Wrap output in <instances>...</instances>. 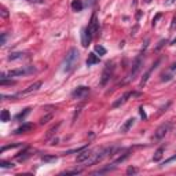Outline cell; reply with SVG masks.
Here are the masks:
<instances>
[{
    "label": "cell",
    "mask_w": 176,
    "mask_h": 176,
    "mask_svg": "<svg viewBox=\"0 0 176 176\" xmlns=\"http://www.w3.org/2000/svg\"><path fill=\"white\" fill-rule=\"evenodd\" d=\"M78 50L77 48H70L69 52L66 54L65 59H63V72L65 73H70L73 72L74 68L77 66V62H78Z\"/></svg>",
    "instance_id": "cell-1"
},
{
    "label": "cell",
    "mask_w": 176,
    "mask_h": 176,
    "mask_svg": "<svg viewBox=\"0 0 176 176\" xmlns=\"http://www.w3.org/2000/svg\"><path fill=\"white\" fill-rule=\"evenodd\" d=\"M35 72V68L33 66H29V68H19V69H13L8 70L7 73H1L0 76V80H4L7 77H18V76H23V74H28V73H33Z\"/></svg>",
    "instance_id": "cell-2"
},
{
    "label": "cell",
    "mask_w": 176,
    "mask_h": 176,
    "mask_svg": "<svg viewBox=\"0 0 176 176\" xmlns=\"http://www.w3.org/2000/svg\"><path fill=\"white\" fill-rule=\"evenodd\" d=\"M142 56H143V54L138 55V56L135 58L133 63H132L131 72H130V74H128V80H130V81H133V80L136 78V76L139 74L140 69H142Z\"/></svg>",
    "instance_id": "cell-3"
},
{
    "label": "cell",
    "mask_w": 176,
    "mask_h": 176,
    "mask_svg": "<svg viewBox=\"0 0 176 176\" xmlns=\"http://www.w3.org/2000/svg\"><path fill=\"white\" fill-rule=\"evenodd\" d=\"M113 70H114V66H113V63H110V62H107L106 66H105V69L102 72V76H100V83L99 84L102 87H105V85L110 81V78L113 76Z\"/></svg>",
    "instance_id": "cell-4"
},
{
    "label": "cell",
    "mask_w": 176,
    "mask_h": 176,
    "mask_svg": "<svg viewBox=\"0 0 176 176\" xmlns=\"http://www.w3.org/2000/svg\"><path fill=\"white\" fill-rule=\"evenodd\" d=\"M172 128V123H164L162 125H160L157 131L154 132V136H153V140H161L162 138H165V135L168 133L169 131Z\"/></svg>",
    "instance_id": "cell-5"
},
{
    "label": "cell",
    "mask_w": 176,
    "mask_h": 176,
    "mask_svg": "<svg viewBox=\"0 0 176 176\" xmlns=\"http://www.w3.org/2000/svg\"><path fill=\"white\" fill-rule=\"evenodd\" d=\"M131 96H140V92H133V91H132V92H131V91L130 92H125V94H123V95H121V96H120L117 100H114V102H113L112 107H113V109L120 107L121 105H124V103L128 100V98H131Z\"/></svg>",
    "instance_id": "cell-6"
},
{
    "label": "cell",
    "mask_w": 176,
    "mask_h": 176,
    "mask_svg": "<svg viewBox=\"0 0 176 176\" xmlns=\"http://www.w3.org/2000/svg\"><path fill=\"white\" fill-rule=\"evenodd\" d=\"M92 37H94V33H92L91 28L90 26H85L84 29L81 31V44H83V47L90 46Z\"/></svg>",
    "instance_id": "cell-7"
},
{
    "label": "cell",
    "mask_w": 176,
    "mask_h": 176,
    "mask_svg": "<svg viewBox=\"0 0 176 176\" xmlns=\"http://www.w3.org/2000/svg\"><path fill=\"white\" fill-rule=\"evenodd\" d=\"M88 94H90V87L80 85V87H77L76 90L72 92V98H74V99H84Z\"/></svg>",
    "instance_id": "cell-8"
},
{
    "label": "cell",
    "mask_w": 176,
    "mask_h": 176,
    "mask_svg": "<svg viewBox=\"0 0 176 176\" xmlns=\"http://www.w3.org/2000/svg\"><path fill=\"white\" fill-rule=\"evenodd\" d=\"M160 63H161V59H157V61H155V62L153 63V65H151V68H150V69L147 70V72H146L145 74H143L142 80H140V84H139V87H140V88H143V87L146 85V83H147V80H149L150 74L153 73V70H154V69H157V66H158Z\"/></svg>",
    "instance_id": "cell-9"
},
{
    "label": "cell",
    "mask_w": 176,
    "mask_h": 176,
    "mask_svg": "<svg viewBox=\"0 0 176 176\" xmlns=\"http://www.w3.org/2000/svg\"><path fill=\"white\" fill-rule=\"evenodd\" d=\"M91 155H92V150H90V149L87 147V149L81 150V151L78 153V155H77V158H76V162H78V164L85 162V161H88L91 158Z\"/></svg>",
    "instance_id": "cell-10"
},
{
    "label": "cell",
    "mask_w": 176,
    "mask_h": 176,
    "mask_svg": "<svg viewBox=\"0 0 176 176\" xmlns=\"http://www.w3.org/2000/svg\"><path fill=\"white\" fill-rule=\"evenodd\" d=\"M35 128V125L33 124H31V123H25V124H22L21 127H18L13 133L14 135H21V133H28V132H31L32 130Z\"/></svg>",
    "instance_id": "cell-11"
},
{
    "label": "cell",
    "mask_w": 176,
    "mask_h": 176,
    "mask_svg": "<svg viewBox=\"0 0 176 176\" xmlns=\"http://www.w3.org/2000/svg\"><path fill=\"white\" fill-rule=\"evenodd\" d=\"M41 87V81H36V83H33L31 84L26 90H23L22 92H19V94H17V96H21V95H28V94H32V92H36Z\"/></svg>",
    "instance_id": "cell-12"
},
{
    "label": "cell",
    "mask_w": 176,
    "mask_h": 176,
    "mask_svg": "<svg viewBox=\"0 0 176 176\" xmlns=\"http://www.w3.org/2000/svg\"><path fill=\"white\" fill-rule=\"evenodd\" d=\"M168 72H169L168 74H165V73L161 74V81H169V80L173 78V74H176V62L175 63H172V65L169 66Z\"/></svg>",
    "instance_id": "cell-13"
},
{
    "label": "cell",
    "mask_w": 176,
    "mask_h": 176,
    "mask_svg": "<svg viewBox=\"0 0 176 176\" xmlns=\"http://www.w3.org/2000/svg\"><path fill=\"white\" fill-rule=\"evenodd\" d=\"M88 26L91 28L94 36H96L98 32H99V22H98V19H96V15H95V14H92L91 21H90V23H88Z\"/></svg>",
    "instance_id": "cell-14"
},
{
    "label": "cell",
    "mask_w": 176,
    "mask_h": 176,
    "mask_svg": "<svg viewBox=\"0 0 176 176\" xmlns=\"http://www.w3.org/2000/svg\"><path fill=\"white\" fill-rule=\"evenodd\" d=\"M32 154H31V149L29 147H26V149H23L21 153H18L15 155V158H17V161H19V162H22V161H26L29 157H31Z\"/></svg>",
    "instance_id": "cell-15"
},
{
    "label": "cell",
    "mask_w": 176,
    "mask_h": 176,
    "mask_svg": "<svg viewBox=\"0 0 176 176\" xmlns=\"http://www.w3.org/2000/svg\"><path fill=\"white\" fill-rule=\"evenodd\" d=\"M135 124V118L132 117V118H128L125 123L121 125V128H120V132H123V133H125V132H128V131L132 128V125Z\"/></svg>",
    "instance_id": "cell-16"
},
{
    "label": "cell",
    "mask_w": 176,
    "mask_h": 176,
    "mask_svg": "<svg viewBox=\"0 0 176 176\" xmlns=\"http://www.w3.org/2000/svg\"><path fill=\"white\" fill-rule=\"evenodd\" d=\"M99 56H96L94 52L88 54V58H87V66H94L96 63H99Z\"/></svg>",
    "instance_id": "cell-17"
},
{
    "label": "cell",
    "mask_w": 176,
    "mask_h": 176,
    "mask_svg": "<svg viewBox=\"0 0 176 176\" xmlns=\"http://www.w3.org/2000/svg\"><path fill=\"white\" fill-rule=\"evenodd\" d=\"M112 171H116V164H113V167H105L102 169H98L95 172H92V175H103V173H107V172H112Z\"/></svg>",
    "instance_id": "cell-18"
},
{
    "label": "cell",
    "mask_w": 176,
    "mask_h": 176,
    "mask_svg": "<svg viewBox=\"0 0 176 176\" xmlns=\"http://www.w3.org/2000/svg\"><path fill=\"white\" fill-rule=\"evenodd\" d=\"M72 10L73 11H81L83 10V1L81 0H73L72 1Z\"/></svg>",
    "instance_id": "cell-19"
},
{
    "label": "cell",
    "mask_w": 176,
    "mask_h": 176,
    "mask_svg": "<svg viewBox=\"0 0 176 176\" xmlns=\"http://www.w3.org/2000/svg\"><path fill=\"white\" fill-rule=\"evenodd\" d=\"M23 52H11L8 55V61H15V59H21L23 58Z\"/></svg>",
    "instance_id": "cell-20"
},
{
    "label": "cell",
    "mask_w": 176,
    "mask_h": 176,
    "mask_svg": "<svg viewBox=\"0 0 176 176\" xmlns=\"http://www.w3.org/2000/svg\"><path fill=\"white\" fill-rule=\"evenodd\" d=\"M10 118H11L10 112H8V110H3L1 114H0V120H1L3 123H7V121H10Z\"/></svg>",
    "instance_id": "cell-21"
},
{
    "label": "cell",
    "mask_w": 176,
    "mask_h": 176,
    "mask_svg": "<svg viewBox=\"0 0 176 176\" xmlns=\"http://www.w3.org/2000/svg\"><path fill=\"white\" fill-rule=\"evenodd\" d=\"M164 147H160V149H157V151L154 153V157H153V161H160L161 157H162V154H164Z\"/></svg>",
    "instance_id": "cell-22"
},
{
    "label": "cell",
    "mask_w": 176,
    "mask_h": 176,
    "mask_svg": "<svg viewBox=\"0 0 176 176\" xmlns=\"http://www.w3.org/2000/svg\"><path fill=\"white\" fill-rule=\"evenodd\" d=\"M29 112H31V109H29V107H26V109L23 110L22 113H19V114H17V116H15V120H18V121H21V120H23V118H25L26 116L29 114Z\"/></svg>",
    "instance_id": "cell-23"
},
{
    "label": "cell",
    "mask_w": 176,
    "mask_h": 176,
    "mask_svg": "<svg viewBox=\"0 0 176 176\" xmlns=\"http://www.w3.org/2000/svg\"><path fill=\"white\" fill-rule=\"evenodd\" d=\"M59 125H61V123H58V124H56V125H55V127H52L51 130H48V132H47V135H46V139H50V138H51V136H52L54 133H55V132L58 131V128H59Z\"/></svg>",
    "instance_id": "cell-24"
},
{
    "label": "cell",
    "mask_w": 176,
    "mask_h": 176,
    "mask_svg": "<svg viewBox=\"0 0 176 176\" xmlns=\"http://www.w3.org/2000/svg\"><path fill=\"white\" fill-rule=\"evenodd\" d=\"M56 160H58V157H55V155H43L41 157L43 162H55Z\"/></svg>",
    "instance_id": "cell-25"
},
{
    "label": "cell",
    "mask_w": 176,
    "mask_h": 176,
    "mask_svg": "<svg viewBox=\"0 0 176 176\" xmlns=\"http://www.w3.org/2000/svg\"><path fill=\"white\" fill-rule=\"evenodd\" d=\"M128 157H130V153L127 151V153H124V155H120L117 160H114V162H113V164H120V162H124V161L127 160Z\"/></svg>",
    "instance_id": "cell-26"
},
{
    "label": "cell",
    "mask_w": 176,
    "mask_h": 176,
    "mask_svg": "<svg viewBox=\"0 0 176 176\" xmlns=\"http://www.w3.org/2000/svg\"><path fill=\"white\" fill-rule=\"evenodd\" d=\"M165 44H167V40H165V39L160 40V41H158V44H157V47L154 48V52H158V51H160V50H161V48H162L164 46H165Z\"/></svg>",
    "instance_id": "cell-27"
},
{
    "label": "cell",
    "mask_w": 176,
    "mask_h": 176,
    "mask_svg": "<svg viewBox=\"0 0 176 176\" xmlns=\"http://www.w3.org/2000/svg\"><path fill=\"white\" fill-rule=\"evenodd\" d=\"M95 52L99 54V55H105L106 54V48L102 46H95Z\"/></svg>",
    "instance_id": "cell-28"
},
{
    "label": "cell",
    "mask_w": 176,
    "mask_h": 176,
    "mask_svg": "<svg viewBox=\"0 0 176 176\" xmlns=\"http://www.w3.org/2000/svg\"><path fill=\"white\" fill-rule=\"evenodd\" d=\"M51 118H52V114L44 116V117H41V118H40V124H41V125H44V124H47L50 120H51Z\"/></svg>",
    "instance_id": "cell-29"
},
{
    "label": "cell",
    "mask_w": 176,
    "mask_h": 176,
    "mask_svg": "<svg viewBox=\"0 0 176 176\" xmlns=\"http://www.w3.org/2000/svg\"><path fill=\"white\" fill-rule=\"evenodd\" d=\"M0 167L1 168H14V164H11L8 161H0Z\"/></svg>",
    "instance_id": "cell-30"
},
{
    "label": "cell",
    "mask_w": 176,
    "mask_h": 176,
    "mask_svg": "<svg viewBox=\"0 0 176 176\" xmlns=\"http://www.w3.org/2000/svg\"><path fill=\"white\" fill-rule=\"evenodd\" d=\"M18 146H21V145H19V143H14V145H10V146H4V147L0 149V153H4L8 149H14V147H18Z\"/></svg>",
    "instance_id": "cell-31"
},
{
    "label": "cell",
    "mask_w": 176,
    "mask_h": 176,
    "mask_svg": "<svg viewBox=\"0 0 176 176\" xmlns=\"http://www.w3.org/2000/svg\"><path fill=\"white\" fill-rule=\"evenodd\" d=\"M78 173H81V171L80 169H74V171H66L62 175H78Z\"/></svg>",
    "instance_id": "cell-32"
},
{
    "label": "cell",
    "mask_w": 176,
    "mask_h": 176,
    "mask_svg": "<svg viewBox=\"0 0 176 176\" xmlns=\"http://www.w3.org/2000/svg\"><path fill=\"white\" fill-rule=\"evenodd\" d=\"M14 84H15L14 80H10V81H7L6 78L4 80H0V85H14Z\"/></svg>",
    "instance_id": "cell-33"
},
{
    "label": "cell",
    "mask_w": 176,
    "mask_h": 176,
    "mask_svg": "<svg viewBox=\"0 0 176 176\" xmlns=\"http://www.w3.org/2000/svg\"><path fill=\"white\" fill-rule=\"evenodd\" d=\"M135 173H138V168H135V167H130V168L127 169V175H135Z\"/></svg>",
    "instance_id": "cell-34"
},
{
    "label": "cell",
    "mask_w": 176,
    "mask_h": 176,
    "mask_svg": "<svg viewBox=\"0 0 176 176\" xmlns=\"http://www.w3.org/2000/svg\"><path fill=\"white\" fill-rule=\"evenodd\" d=\"M81 107H83V105H80V106L76 109V113H74V116H73V123L76 121V118H77V116L80 114V110H81Z\"/></svg>",
    "instance_id": "cell-35"
},
{
    "label": "cell",
    "mask_w": 176,
    "mask_h": 176,
    "mask_svg": "<svg viewBox=\"0 0 176 176\" xmlns=\"http://www.w3.org/2000/svg\"><path fill=\"white\" fill-rule=\"evenodd\" d=\"M139 113H140V116L143 117V120H146V118H147V116H146V112H145V109H143V106L139 107Z\"/></svg>",
    "instance_id": "cell-36"
},
{
    "label": "cell",
    "mask_w": 176,
    "mask_h": 176,
    "mask_svg": "<svg viewBox=\"0 0 176 176\" xmlns=\"http://www.w3.org/2000/svg\"><path fill=\"white\" fill-rule=\"evenodd\" d=\"M6 37H7V35L3 33V35H1V40H0V46H4V44H6Z\"/></svg>",
    "instance_id": "cell-37"
},
{
    "label": "cell",
    "mask_w": 176,
    "mask_h": 176,
    "mask_svg": "<svg viewBox=\"0 0 176 176\" xmlns=\"http://www.w3.org/2000/svg\"><path fill=\"white\" fill-rule=\"evenodd\" d=\"M1 17H3V18H7V17H8V11L4 7L1 8Z\"/></svg>",
    "instance_id": "cell-38"
},
{
    "label": "cell",
    "mask_w": 176,
    "mask_h": 176,
    "mask_svg": "<svg viewBox=\"0 0 176 176\" xmlns=\"http://www.w3.org/2000/svg\"><path fill=\"white\" fill-rule=\"evenodd\" d=\"M176 28V15L173 17V19H172V23H171V31H173Z\"/></svg>",
    "instance_id": "cell-39"
},
{
    "label": "cell",
    "mask_w": 176,
    "mask_h": 176,
    "mask_svg": "<svg viewBox=\"0 0 176 176\" xmlns=\"http://www.w3.org/2000/svg\"><path fill=\"white\" fill-rule=\"evenodd\" d=\"M160 18H161V14H157V15L154 17V19H153V26L155 25V23H157V21H158Z\"/></svg>",
    "instance_id": "cell-40"
},
{
    "label": "cell",
    "mask_w": 176,
    "mask_h": 176,
    "mask_svg": "<svg viewBox=\"0 0 176 176\" xmlns=\"http://www.w3.org/2000/svg\"><path fill=\"white\" fill-rule=\"evenodd\" d=\"M173 160H176V155H173V157H171V158H169V160H167V161H165V162H162V165H167L168 162H171V161H173Z\"/></svg>",
    "instance_id": "cell-41"
},
{
    "label": "cell",
    "mask_w": 176,
    "mask_h": 176,
    "mask_svg": "<svg viewBox=\"0 0 176 176\" xmlns=\"http://www.w3.org/2000/svg\"><path fill=\"white\" fill-rule=\"evenodd\" d=\"M31 3H39V4H41L43 3V0H29Z\"/></svg>",
    "instance_id": "cell-42"
},
{
    "label": "cell",
    "mask_w": 176,
    "mask_h": 176,
    "mask_svg": "<svg viewBox=\"0 0 176 176\" xmlns=\"http://www.w3.org/2000/svg\"><path fill=\"white\" fill-rule=\"evenodd\" d=\"M172 3H175V0H167V4H172Z\"/></svg>",
    "instance_id": "cell-43"
},
{
    "label": "cell",
    "mask_w": 176,
    "mask_h": 176,
    "mask_svg": "<svg viewBox=\"0 0 176 176\" xmlns=\"http://www.w3.org/2000/svg\"><path fill=\"white\" fill-rule=\"evenodd\" d=\"M140 15H142V13H140V11H139L138 14H136V19H139V18H140Z\"/></svg>",
    "instance_id": "cell-44"
},
{
    "label": "cell",
    "mask_w": 176,
    "mask_h": 176,
    "mask_svg": "<svg viewBox=\"0 0 176 176\" xmlns=\"http://www.w3.org/2000/svg\"><path fill=\"white\" fill-rule=\"evenodd\" d=\"M56 143H58V139H54V140H52V143H51V145H56Z\"/></svg>",
    "instance_id": "cell-45"
},
{
    "label": "cell",
    "mask_w": 176,
    "mask_h": 176,
    "mask_svg": "<svg viewBox=\"0 0 176 176\" xmlns=\"http://www.w3.org/2000/svg\"><path fill=\"white\" fill-rule=\"evenodd\" d=\"M171 44H176V39H173V40L171 41Z\"/></svg>",
    "instance_id": "cell-46"
},
{
    "label": "cell",
    "mask_w": 176,
    "mask_h": 176,
    "mask_svg": "<svg viewBox=\"0 0 176 176\" xmlns=\"http://www.w3.org/2000/svg\"><path fill=\"white\" fill-rule=\"evenodd\" d=\"M146 1H147V3H149V1H150V0H146Z\"/></svg>",
    "instance_id": "cell-47"
}]
</instances>
